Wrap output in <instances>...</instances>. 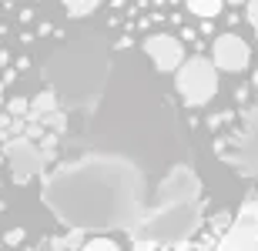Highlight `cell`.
<instances>
[{"label": "cell", "mask_w": 258, "mask_h": 251, "mask_svg": "<svg viewBox=\"0 0 258 251\" xmlns=\"http://www.w3.org/2000/svg\"><path fill=\"white\" fill-rule=\"evenodd\" d=\"M178 91L184 94V101L188 104H205V101H211L215 97V91H218V74H215V64H208L205 57H195L188 60L181 67V74H178Z\"/></svg>", "instance_id": "1"}, {"label": "cell", "mask_w": 258, "mask_h": 251, "mask_svg": "<svg viewBox=\"0 0 258 251\" xmlns=\"http://www.w3.org/2000/svg\"><path fill=\"white\" fill-rule=\"evenodd\" d=\"M251 60V50L248 44L238 37V34H231V30H225L221 37H215V44H211V64L221 70H245Z\"/></svg>", "instance_id": "2"}, {"label": "cell", "mask_w": 258, "mask_h": 251, "mask_svg": "<svg viewBox=\"0 0 258 251\" xmlns=\"http://www.w3.org/2000/svg\"><path fill=\"white\" fill-rule=\"evenodd\" d=\"M258 211H255V201L245 204V211H241V221L238 228L221 241L218 251H258Z\"/></svg>", "instance_id": "3"}, {"label": "cell", "mask_w": 258, "mask_h": 251, "mask_svg": "<svg viewBox=\"0 0 258 251\" xmlns=\"http://www.w3.org/2000/svg\"><path fill=\"white\" fill-rule=\"evenodd\" d=\"M144 50H148V54L154 57V67H158V70H174L178 64H181V57H184L181 40L168 37V34L148 37V40H144Z\"/></svg>", "instance_id": "4"}, {"label": "cell", "mask_w": 258, "mask_h": 251, "mask_svg": "<svg viewBox=\"0 0 258 251\" xmlns=\"http://www.w3.org/2000/svg\"><path fill=\"white\" fill-rule=\"evenodd\" d=\"M221 10H225V4H218V0H191V4H188V14H195V17H201V20L218 17Z\"/></svg>", "instance_id": "5"}, {"label": "cell", "mask_w": 258, "mask_h": 251, "mask_svg": "<svg viewBox=\"0 0 258 251\" xmlns=\"http://www.w3.org/2000/svg\"><path fill=\"white\" fill-rule=\"evenodd\" d=\"M64 10L71 14V17H84V14H94L97 4H81V0H71V4H67Z\"/></svg>", "instance_id": "6"}, {"label": "cell", "mask_w": 258, "mask_h": 251, "mask_svg": "<svg viewBox=\"0 0 258 251\" xmlns=\"http://www.w3.org/2000/svg\"><path fill=\"white\" fill-rule=\"evenodd\" d=\"M84 251H117V248H114V241H104V238H97V241H91Z\"/></svg>", "instance_id": "7"}, {"label": "cell", "mask_w": 258, "mask_h": 251, "mask_svg": "<svg viewBox=\"0 0 258 251\" xmlns=\"http://www.w3.org/2000/svg\"><path fill=\"white\" fill-rule=\"evenodd\" d=\"M4 241H7L10 248H14V244H20V241H24V228H14V231H7V234H4Z\"/></svg>", "instance_id": "8"}, {"label": "cell", "mask_w": 258, "mask_h": 251, "mask_svg": "<svg viewBox=\"0 0 258 251\" xmlns=\"http://www.w3.org/2000/svg\"><path fill=\"white\" fill-rule=\"evenodd\" d=\"M245 17H248V24L258 30V4H248V7H245Z\"/></svg>", "instance_id": "9"}]
</instances>
